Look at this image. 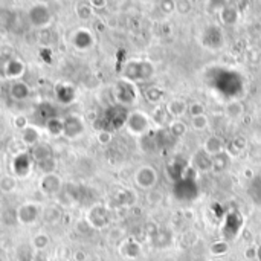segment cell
Masks as SVG:
<instances>
[{
  "instance_id": "cell-12",
  "label": "cell",
  "mask_w": 261,
  "mask_h": 261,
  "mask_svg": "<svg viewBox=\"0 0 261 261\" xmlns=\"http://www.w3.org/2000/svg\"><path fill=\"white\" fill-rule=\"evenodd\" d=\"M46 128L52 136L63 135V121H60V118H52L46 122Z\"/></svg>"
},
{
  "instance_id": "cell-13",
  "label": "cell",
  "mask_w": 261,
  "mask_h": 261,
  "mask_svg": "<svg viewBox=\"0 0 261 261\" xmlns=\"http://www.w3.org/2000/svg\"><path fill=\"white\" fill-rule=\"evenodd\" d=\"M37 113H38V116H40L41 119H44V122H47V121L52 119V118H57V116H55V109H54L50 104H41V106L38 107Z\"/></svg>"
},
{
  "instance_id": "cell-2",
  "label": "cell",
  "mask_w": 261,
  "mask_h": 261,
  "mask_svg": "<svg viewBox=\"0 0 261 261\" xmlns=\"http://www.w3.org/2000/svg\"><path fill=\"white\" fill-rule=\"evenodd\" d=\"M31 156L26 153H18L12 159V170L17 176H26L31 170Z\"/></svg>"
},
{
  "instance_id": "cell-6",
  "label": "cell",
  "mask_w": 261,
  "mask_h": 261,
  "mask_svg": "<svg viewBox=\"0 0 261 261\" xmlns=\"http://www.w3.org/2000/svg\"><path fill=\"white\" fill-rule=\"evenodd\" d=\"M3 70H5V76H6V78L17 80V78H20V76L23 75V72H24V64H23L21 61L15 60V58H11V60L6 61Z\"/></svg>"
},
{
  "instance_id": "cell-10",
  "label": "cell",
  "mask_w": 261,
  "mask_h": 261,
  "mask_svg": "<svg viewBox=\"0 0 261 261\" xmlns=\"http://www.w3.org/2000/svg\"><path fill=\"white\" fill-rule=\"evenodd\" d=\"M55 92H57V98L61 104H67L73 99V89L66 84H58L55 87Z\"/></svg>"
},
{
  "instance_id": "cell-7",
  "label": "cell",
  "mask_w": 261,
  "mask_h": 261,
  "mask_svg": "<svg viewBox=\"0 0 261 261\" xmlns=\"http://www.w3.org/2000/svg\"><path fill=\"white\" fill-rule=\"evenodd\" d=\"M9 96L15 101H23L29 96V87L23 81H14L9 86Z\"/></svg>"
},
{
  "instance_id": "cell-5",
  "label": "cell",
  "mask_w": 261,
  "mask_h": 261,
  "mask_svg": "<svg viewBox=\"0 0 261 261\" xmlns=\"http://www.w3.org/2000/svg\"><path fill=\"white\" fill-rule=\"evenodd\" d=\"M31 158L37 164H41V162H44L47 159H52V148L47 144H44V142H38L37 145L32 147Z\"/></svg>"
},
{
  "instance_id": "cell-1",
  "label": "cell",
  "mask_w": 261,
  "mask_h": 261,
  "mask_svg": "<svg viewBox=\"0 0 261 261\" xmlns=\"http://www.w3.org/2000/svg\"><path fill=\"white\" fill-rule=\"evenodd\" d=\"M84 132L83 121L78 116H67L63 121V135L67 138H76Z\"/></svg>"
},
{
  "instance_id": "cell-4",
  "label": "cell",
  "mask_w": 261,
  "mask_h": 261,
  "mask_svg": "<svg viewBox=\"0 0 261 261\" xmlns=\"http://www.w3.org/2000/svg\"><path fill=\"white\" fill-rule=\"evenodd\" d=\"M29 18L31 21L35 24V26H44L49 23V18H50V14L47 11V8L41 6V5H37L34 8H31L29 11Z\"/></svg>"
},
{
  "instance_id": "cell-11",
  "label": "cell",
  "mask_w": 261,
  "mask_h": 261,
  "mask_svg": "<svg viewBox=\"0 0 261 261\" xmlns=\"http://www.w3.org/2000/svg\"><path fill=\"white\" fill-rule=\"evenodd\" d=\"M21 139L26 145H37L38 144V139H40V135H38V130L34 128V127H24L23 128V133H21Z\"/></svg>"
},
{
  "instance_id": "cell-8",
  "label": "cell",
  "mask_w": 261,
  "mask_h": 261,
  "mask_svg": "<svg viewBox=\"0 0 261 261\" xmlns=\"http://www.w3.org/2000/svg\"><path fill=\"white\" fill-rule=\"evenodd\" d=\"M61 187V180L55 176V174H46L41 180V190L46 194H55L60 191Z\"/></svg>"
},
{
  "instance_id": "cell-3",
  "label": "cell",
  "mask_w": 261,
  "mask_h": 261,
  "mask_svg": "<svg viewBox=\"0 0 261 261\" xmlns=\"http://www.w3.org/2000/svg\"><path fill=\"white\" fill-rule=\"evenodd\" d=\"M18 220L23 223V225H31L37 220L38 217V208L35 203H24L18 208Z\"/></svg>"
},
{
  "instance_id": "cell-9",
  "label": "cell",
  "mask_w": 261,
  "mask_h": 261,
  "mask_svg": "<svg viewBox=\"0 0 261 261\" xmlns=\"http://www.w3.org/2000/svg\"><path fill=\"white\" fill-rule=\"evenodd\" d=\"M72 41H73V46H75V47H78V49H86V47H89V46L92 44V37H90L89 31L80 29V31H76V32L73 34Z\"/></svg>"
}]
</instances>
